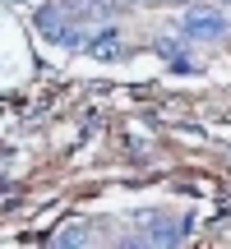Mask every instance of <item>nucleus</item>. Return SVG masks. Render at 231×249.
I'll use <instances>...</instances> for the list:
<instances>
[{
  "label": "nucleus",
  "mask_w": 231,
  "mask_h": 249,
  "mask_svg": "<svg viewBox=\"0 0 231 249\" xmlns=\"http://www.w3.org/2000/svg\"><path fill=\"white\" fill-rule=\"evenodd\" d=\"M180 37H185V42H217V37H227V18H222V14H213V9L185 14V23H180Z\"/></svg>",
  "instance_id": "nucleus-1"
},
{
  "label": "nucleus",
  "mask_w": 231,
  "mask_h": 249,
  "mask_svg": "<svg viewBox=\"0 0 231 249\" xmlns=\"http://www.w3.org/2000/svg\"><path fill=\"white\" fill-rule=\"evenodd\" d=\"M143 5H167V0H143Z\"/></svg>",
  "instance_id": "nucleus-3"
},
{
  "label": "nucleus",
  "mask_w": 231,
  "mask_h": 249,
  "mask_svg": "<svg viewBox=\"0 0 231 249\" xmlns=\"http://www.w3.org/2000/svg\"><path fill=\"white\" fill-rule=\"evenodd\" d=\"M157 51L167 55L171 65H180V70H190V60H185V46H176V42H157Z\"/></svg>",
  "instance_id": "nucleus-2"
}]
</instances>
